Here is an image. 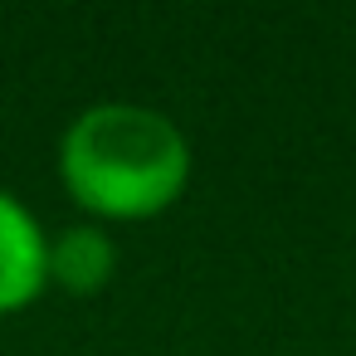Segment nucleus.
<instances>
[{
    "label": "nucleus",
    "mask_w": 356,
    "mask_h": 356,
    "mask_svg": "<svg viewBox=\"0 0 356 356\" xmlns=\"http://www.w3.org/2000/svg\"><path fill=\"white\" fill-rule=\"evenodd\" d=\"M59 166L79 205L113 220H142L181 195L191 176V147L176 122L152 108L98 103L64 132Z\"/></svg>",
    "instance_id": "f257e3e1"
},
{
    "label": "nucleus",
    "mask_w": 356,
    "mask_h": 356,
    "mask_svg": "<svg viewBox=\"0 0 356 356\" xmlns=\"http://www.w3.org/2000/svg\"><path fill=\"white\" fill-rule=\"evenodd\" d=\"M49 278V244L35 215L0 191V312L25 307Z\"/></svg>",
    "instance_id": "f03ea898"
},
{
    "label": "nucleus",
    "mask_w": 356,
    "mask_h": 356,
    "mask_svg": "<svg viewBox=\"0 0 356 356\" xmlns=\"http://www.w3.org/2000/svg\"><path fill=\"white\" fill-rule=\"evenodd\" d=\"M113 244L108 234L79 225V229H64L54 244H49V273L69 288V293H98L113 273Z\"/></svg>",
    "instance_id": "7ed1b4c3"
}]
</instances>
